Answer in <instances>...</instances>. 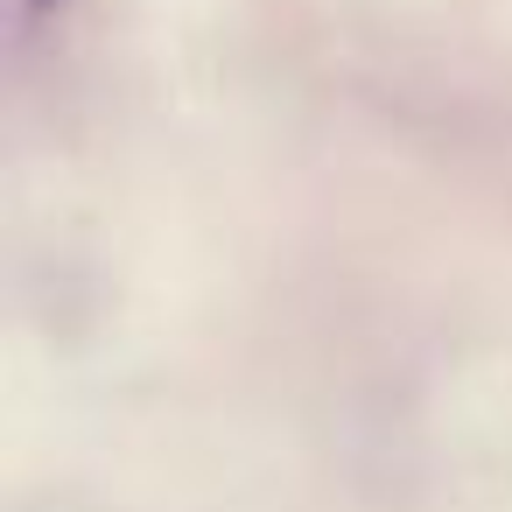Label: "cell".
I'll use <instances>...</instances> for the list:
<instances>
[{
  "mask_svg": "<svg viewBox=\"0 0 512 512\" xmlns=\"http://www.w3.org/2000/svg\"><path fill=\"white\" fill-rule=\"evenodd\" d=\"M29 8H36V15H57V8H64V0H29Z\"/></svg>",
  "mask_w": 512,
  "mask_h": 512,
  "instance_id": "1",
  "label": "cell"
}]
</instances>
